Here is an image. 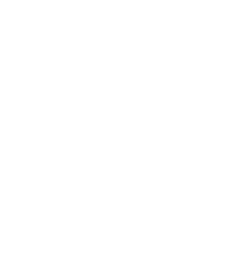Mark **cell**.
<instances>
[]
</instances>
